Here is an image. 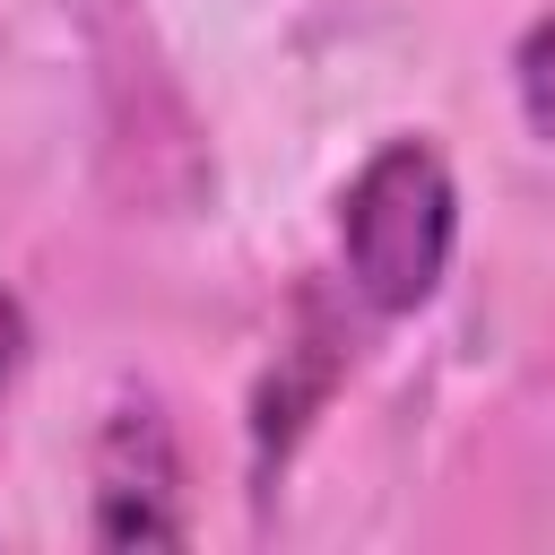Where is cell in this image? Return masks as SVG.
<instances>
[{
  "instance_id": "6da1fadb",
  "label": "cell",
  "mask_w": 555,
  "mask_h": 555,
  "mask_svg": "<svg viewBox=\"0 0 555 555\" xmlns=\"http://www.w3.org/2000/svg\"><path fill=\"white\" fill-rule=\"evenodd\" d=\"M451 234H460V199H451V165L425 139H390L364 156V173L338 191V260H347V295L382 321L434 304L442 269H451Z\"/></svg>"
},
{
  "instance_id": "7a4b0ae2",
  "label": "cell",
  "mask_w": 555,
  "mask_h": 555,
  "mask_svg": "<svg viewBox=\"0 0 555 555\" xmlns=\"http://www.w3.org/2000/svg\"><path fill=\"white\" fill-rule=\"evenodd\" d=\"M173 434L165 416L139 399L104 425V451H95V538L104 546H173L182 538V512H173Z\"/></svg>"
},
{
  "instance_id": "3957f363",
  "label": "cell",
  "mask_w": 555,
  "mask_h": 555,
  "mask_svg": "<svg viewBox=\"0 0 555 555\" xmlns=\"http://www.w3.org/2000/svg\"><path fill=\"white\" fill-rule=\"evenodd\" d=\"M338 364H347V330H338V321H321V304H304V338H295V347H286V364L269 373L260 416H251V451H260V468L304 434V416L330 399Z\"/></svg>"
},
{
  "instance_id": "277c9868",
  "label": "cell",
  "mask_w": 555,
  "mask_h": 555,
  "mask_svg": "<svg viewBox=\"0 0 555 555\" xmlns=\"http://www.w3.org/2000/svg\"><path fill=\"white\" fill-rule=\"evenodd\" d=\"M512 87H520V113L538 139H555V17H538L512 52Z\"/></svg>"
},
{
  "instance_id": "5b68a950",
  "label": "cell",
  "mask_w": 555,
  "mask_h": 555,
  "mask_svg": "<svg viewBox=\"0 0 555 555\" xmlns=\"http://www.w3.org/2000/svg\"><path fill=\"white\" fill-rule=\"evenodd\" d=\"M17 356H26V312H17V295L0 286V399H9V382H17Z\"/></svg>"
}]
</instances>
